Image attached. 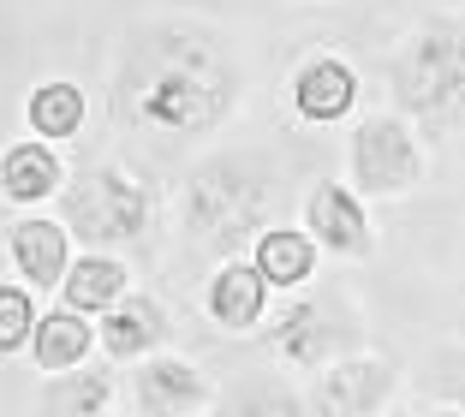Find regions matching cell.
<instances>
[{
	"label": "cell",
	"mask_w": 465,
	"mask_h": 417,
	"mask_svg": "<svg viewBox=\"0 0 465 417\" xmlns=\"http://www.w3.org/2000/svg\"><path fill=\"white\" fill-rule=\"evenodd\" d=\"M388 95L424 144L465 132V18L430 13L388 48Z\"/></svg>",
	"instance_id": "7a4b0ae2"
},
{
	"label": "cell",
	"mask_w": 465,
	"mask_h": 417,
	"mask_svg": "<svg viewBox=\"0 0 465 417\" xmlns=\"http://www.w3.org/2000/svg\"><path fill=\"white\" fill-rule=\"evenodd\" d=\"M245 256H251V269L269 281V293H299V286H311L316 269H322V251H316V239L299 221H269V227L245 244Z\"/></svg>",
	"instance_id": "9a60e30c"
},
{
	"label": "cell",
	"mask_w": 465,
	"mask_h": 417,
	"mask_svg": "<svg viewBox=\"0 0 465 417\" xmlns=\"http://www.w3.org/2000/svg\"><path fill=\"white\" fill-rule=\"evenodd\" d=\"M54 293H60L66 310H78V316L96 323L120 293H132V269H125L120 251H72V263H66V274H60Z\"/></svg>",
	"instance_id": "e0dca14e"
},
{
	"label": "cell",
	"mask_w": 465,
	"mask_h": 417,
	"mask_svg": "<svg viewBox=\"0 0 465 417\" xmlns=\"http://www.w3.org/2000/svg\"><path fill=\"white\" fill-rule=\"evenodd\" d=\"M299 227L316 239L322 256H341V263H370L376 256V221H370V203L358 197L346 179H311L299 209Z\"/></svg>",
	"instance_id": "ba28073f"
},
{
	"label": "cell",
	"mask_w": 465,
	"mask_h": 417,
	"mask_svg": "<svg viewBox=\"0 0 465 417\" xmlns=\"http://www.w3.org/2000/svg\"><path fill=\"white\" fill-rule=\"evenodd\" d=\"M179 417H209V412H179Z\"/></svg>",
	"instance_id": "d4e9b609"
},
{
	"label": "cell",
	"mask_w": 465,
	"mask_h": 417,
	"mask_svg": "<svg viewBox=\"0 0 465 417\" xmlns=\"http://www.w3.org/2000/svg\"><path fill=\"white\" fill-rule=\"evenodd\" d=\"M120 393L132 400L137 417H179V412H209L215 382H209L192 358H179V352L162 346V352H150V358L125 363Z\"/></svg>",
	"instance_id": "9c48e42d"
},
{
	"label": "cell",
	"mask_w": 465,
	"mask_h": 417,
	"mask_svg": "<svg viewBox=\"0 0 465 417\" xmlns=\"http://www.w3.org/2000/svg\"><path fill=\"white\" fill-rule=\"evenodd\" d=\"M36 316H42V310H36V293H30L25 281L0 286V358H25Z\"/></svg>",
	"instance_id": "7402d4cb"
},
{
	"label": "cell",
	"mask_w": 465,
	"mask_h": 417,
	"mask_svg": "<svg viewBox=\"0 0 465 417\" xmlns=\"http://www.w3.org/2000/svg\"><path fill=\"white\" fill-rule=\"evenodd\" d=\"M430 174V144L411 132V120H400L394 108L358 114L346 132V185L364 203H400L424 185Z\"/></svg>",
	"instance_id": "8992f818"
},
{
	"label": "cell",
	"mask_w": 465,
	"mask_h": 417,
	"mask_svg": "<svg viewBox=\"0 0 465 417\" xmlns=\"http://www.w3.org/2000/svg\"><path fill=\"white\" fill-rule=\"evenodd\" d=\"M245 102V55L227 25L192 13L137 18L114 60V120L137 137L203 144Z\"/></svg>",
	"instance_id": "6da1fadb"
},
{
	"label": "cell",
	"mask_w": 465,
	"mask_h": 417,
	"mask_svg": "<svg viewBox=\"0 0 465 417\" xmlns=\"http://www.w3.org/2000/svg\"><path fill=\"white\" fill-rule=\"evenodd\" d=\"M167 340H173V316H167V304L155 293H120L108 310L96 316V352L108 363H137L150 358V352H162Z\"/></svg>",
	"instance_id": "7c38bea8"
},
{
	"label": "cell",
	"mask_w": 465,
	"mask_h": 417,
	"mask_svg": "<svg viewBox=\"0 0 465 417\" xmlns=\"http://www.w3.org/2000/svg\"><path fill=\"white\" fill-rule=\"evenodd\" d=\"M406 393V363L382 352H346V358L311 370L304 382V417H388Z\"/></svg>",
	"instance_id": "52a82bcc"
},
{
	"label": "cell",
	"mask_w": 465,
	"mask_h": 417,
	"mask_svg": "<svg viewBox=\"0 0 465 417\" xmlns=\"http://www.w3.org/2000/svg\"><path fill=\"white\" fill-rule=\"evenodd\" d=\"M0 239H6V256H13V274L30 293H54L66 263H72V251H78L66 221H60L54 209H18Z\"/></svg>",
	"instance_id": "8fae6325"
},
{
	"label": "cell",
	"mask_w": 465,
	"mask_h": 417,
	"mask_svg": "<svg viewBox=\"0 0 465 417\" xmlns=\"http://www.w3.org/2000/svg\"><path fill=\"white\" fill-rule=\"evenodd\" d=\"M120 400V376L108 370V358H90V363H72V370H54L42 376L36 400H30V417H102L114 412Z\"/></svg>",
	"instance_id": "2e32d148"
},
{
	"label": "cell",
	"mask_w": 465,
	"mask_h": 417,
	"mask_svg": "<svg viewBox=\"0 0 465 417\" xmlns=\"http://www.w3.org/2000/svg\"><path fill=\"white\" fill-rule=\"evenodd\" d=\"M406 382L424 388V400H448V405H465V340H448V346H430L424 363L411 370Z\"/></svg>",
	"instance_id": "44dd1931"
},
{
	"label": "cell",
	"mask_w": 465,
	"mask_h": 417,
	"mask_svg": "<svg viewBox=\"0 0 465 417\" xmlns=\"http://www.w3.org/2000/svg\"><path fill=\"white\" fill-rule=\"evenodd\" d=\"M400 417H465V405H448V400H418L411 412H400Z\"/></svg>",
	"instance_id": "603a6c76"
},
{
	"label": "cell",
	"mask_w": 465,
	"mask_h": 417,
	"mask_svg": "<svg viewBox=\"0 0 465 417\" xmlns=\"http://www.w3.org/2000/svg\"><path fill=\"white\" fill-rule=\"evenodd\" d=\"M209 417H304V388L287 370H251V376L215 388Z\"/></svg>",
	"instance_id": "ac0fdd59"
},
{
	"label": "cell",
	"mask_w": 465,
	"mask_h": 417,
	"mask_svg": "<svg viewBox=\"0 0 465 417\" xmlns=\"http://www.w3.org/2000/svg\"><path fill=\"white\" fill-rule=\"evenodd\" d=\"M287 108L304 125H341L358 114V66L334 48H316L287 72Z\"/></svg>",
	"instance_id": "30bf717a"
},
{
	"label": "cell",
	"mask_w": 465,
	"mask_h": 417,
	"mask_svg": "<svg viewBox=\"0 0 465 417\" xmlns=\"http://www.w3.org/2000/svg\"><path fill=\"white\" fill-rule=\"evenodd\" d=\"M262 340H269L274 370L287 376H311L322 363L346 358L370 340V323L352 293H287V304L262 316Z\"/></svg>",
	"instance_id": "5b68a950"
},
{
	"label": "cell",
	"mask_w": 465,
	"mask_h": 417,
	"mask_svg": "<svg viewBox=\"0 0 465 417\" xmlns=\"http://www.w3.org/2000/svg\"><path fill=\"white\" fill-rule=\"evenodd\" d=\"M203 310H209V323H215L221 334H257L262 316L274 310V293H269V281L251 269V256H221L215 269H209V281H203Z\"/></svg>",
	"instance_id": "4fadbf2b"
},
{
	"label": "cell",
	"mask_w": 465,
	"mask_h": 417,
	"mask_svg": "<svg viewBox=\"0 0 465 417\" xmlns=\"http://www.w3.org/2000/svg\"><path fill=\"white\" fill-rule=\"evenodd\" d=\"M25 125H30V137H42V144H72V137L90 125V95H84V84H72V78L30 84Z\"/></svg>",
	"instance_id": "ffe728a7"
},
{
	"label": "cell",
	"mask_w": 465,
	"mask_h": 417,
	"mask_svg": "<svg viewBox=\"0 0 465 417\" xmlns=\"http://www.w3.org/2000/svg\"><path fill=\"white\" fill-rule=\"evenodd\" d=\"M25 358L36 363L42 376L72 370V363H90V358H96V323H90V316H78V310H66V304L42 310L36 328H30Z\"/></svg>",
	"instance_id": "d6986e66"
},
{
	"label": "cell",
	"mask_w": 465,
	"mask_h": 417,
	"mask_svg": "<svg viewBox=\"0 0 465 417\" xmlns=\"http://www.w3.org/2000/svg\"><path fill=\"white\" fill-rule=\"evenodd\" d=\"M66 155L60 144H42V137H18V144L0 149V203L13 209H48V203L66 191Z\"/></svg>",
	"instance_id": "5bb4252c"
},
{
	"label": "cell",
	"mask_w": 465,
	"mask_h": 417,
	"mask_svg": "<svg viewBox=\"0 0 465 417\" xmlns=\"http://www.w3.org/2000/svg\"><path fill=\"white\" fill-rule=\"evenodd\" d=\"M54 215L66 221L78 251H132L155 233V185L125 162H102L66 179Z\"/></svg>",
	"instance_id": "277c9868"
},
{
	"label": "cell",
	"mask_w": 465,
	"mask_h": 417,
	"mask_svg": "<svg viewBox=\"0 0 465 417\" xmlns=\"http://www.w3.org/2000/svg\"><path fill=\"white\" fill-rule=\"evenodd\" d=\"M102 417H137V412H102Z\"/></svg>",
	"instance_id": "cb8c5ba5"
},
{
	"label": "cell",
	"mask_w": 465,
	"mask_h": 417,
	"mask_svg": "<svg viewBox=\"0 0 465 417\" xmlns=\"http://www.w3.org/2000/svg\"><path fill=\"white\" fill-rule=\"evenodd\" d=\"M274 203H281V179L262 155H209L185 179L179 215L197 251L221 263V256H245V244L274 221Z\"/></svg>",
	"instance_id": "3957f363"
}]
</instances>
